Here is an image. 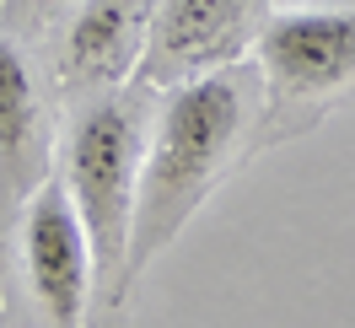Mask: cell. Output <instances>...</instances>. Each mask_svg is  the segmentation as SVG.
I'll list each match as a JSON object with an SVG mask.
<instances>
[{
	"instance_id": "obj_1",
	"label": "cell",
	"mask_w": 355,
	"mask_h": 328,
	"mask_svg": "<svg viewBox=\"0 0 355 328\" xmlns=\"http://www.w3.org/2000/svg\"><path fill=\"white\" fill-rule=\"evenodd\" d=\"M264 146V76L259 65H226L162 92L146 135V167L135 189L124 291L162 259V248L200 216L210 194Z\"/></svg>"
},
{
	"instance_id": "obj_8",
	"label": "cell",
	"mask_w": 355,
	"mask_h": 328,
	"mask_svg": "<svg viewBox=\"0 0 355 328\" xmlns=\"http://www.w3.org/2000/svg\"><path fill=\"white\" fill-rule=\"evenodd\" d=\"M70 11H76V0H0V27H11L22 38V33L54 22V17H70Z\"/></svg>"
},
{
	"instance_id": "obj_7",
	"label": "cell",
	"mask_w": 355,
	"mask_h": 328,
	"mask_svg": "<svg viewBox=\"0 0 355 328\" xmlns=\"http://www.w3.org/2000/svg\"><path fill=\"white\" fill-rule=\"evenodd\" d=\"M151 6L156 0H76L54 49V87L76 97L135 81L151 33Z\"/></svg>"
},
{
	"instance_id": "obj_3",
	"label": "cell",
	"mask_w": 355,
	"mask_h": 328,
	"mask_svg": "<svg viewBox=\"0 0 355 328\" xmlns=\"http://www.w3.org/2000/svg\"><path fill=\"white\" fill-rule=\"evenodd\" d=\"M253 65L264 76V124L296 113L291 130L312 124L355 87V6L350 0H296L269 6Z\"/></svg>"
},
{
	"instance_id": "obj_6",
	"label": "cell",
	"mask_w": 355,
	"mask_h": 328,
	"mask_svg": "<svg viewBox=\"0 0 355 328\" xmlns=\"http://www.w3.org/2000/svg\"><path fill=\"white\" fill-rule=\"evenodd\" d=\"M54 146H60L54 87H44L22 38L0 27V248L17 232L22 205L54 173Z\"/></svg>"
},
{
	"instance_id": "obj_4",
	"label": "cell",
	"mask_w": 355,
	"mask_h": 328,
	"mask_svg": "<svg viewBox=\"0 0 355 328\" xmlns=\"http://www.w3.org/2000/svg\"><path fill=\"white\" fill-rule=\"evenodd\" d=\"M17 264H22V291L44 328H87L97 312V264H92L87 226L70 205L60 173L38 183V194L17 216Z\"/></svg>"
},
{
	"instance_id": "obj_2",
	"label": "cell",
	"mask_w": 355,
	"mask_h": 328,
	"mask_svg": "<svg viewBox=\"0 0 355 328\" xmlns=\"http://www.w3.org/2000/svg\"><path fill=\"white\" fill-rule=\"evenodd\" d=\"M146 135H151L146 97L124 81V87L76 92L65 124H60V146H54V173H60L92 242L97 307H108V312L130 302L124 253H130L135 189H140V167H146Z\"/></svg>"
},
{
	"instance_id": "obj_5",
	"label": "cell",
	"mask_w": 355,
	"mask_h": 328,
	"mask_svg": "<svg viewBox=\"0 0 355 328\" xmlns=\"http://www.w3.org/2000/svg\"><path fill=\"white\" fill-rule=\"evenodd\" d=\"M264 17L269 0H156L135 81L151 92H167L178 81L243 65L259 44Z\"/></svg>"
}]
</instances>
